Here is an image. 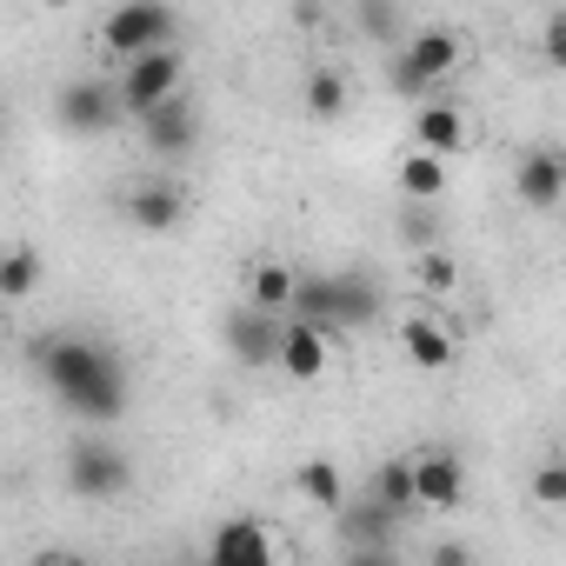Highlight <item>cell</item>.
Wrapping results in <instances>:
<instances>
[{
  "label": "cell",
  "instance_id": "1",
  "mask_svg": "<svg viewBox=\"0 0 566 566\" xmlns=\"http://www.w3.org/2000/svg\"><path fill=\"white\" fill-rule=\"evenodd\" d=\"M28 354H34L41 380L54 387V400H61L74 420H87V427H114V420L127 413V400H134V374H127V360H120L107 340H87V334H41Z\"/></svg>",
  "mask_w": 566,
  "mask_h": 566
},
{
  "label": "cell",
  "instance_id": "2",
  "mask_svg": "<svg viewBox=\"0 0 566 566\" xmlns=\"http://www.w3.org/2000/svg\"><path fill=\"white\" fill-rule=\"evenodd\" d=\"M407 48H400V61H394V87L400 94H433V87H447L453 74H460V61H467V41L453 34V28H413V34H400Z\"/></svg>",
  "mask_w": 566,
  "mask_h": 566
},
{
  "label": "cell",
  "instance_id": "3",
  "mask_svg": "<svg viewBox=\"0 0 566 566\" xmlns=\"http://www.w3.org/2000/svg\"><path fill=\"white\" fill-rule=\"evenodd\" d=\"M167 41H180V8H174V0H120V8L101 21V48L114 61L167 48Z\"/></svg>",
  "mask_w": 566,
  "mask_h": 566
},
{
  "label": "cell",
  "instance_id": "4",
  "mask_svg": "<svg viewBox=\"0 0 566 566\" xmlns=\"http://www.w3.org/2000/svg\"><path fill=\"white\" fill-rule=\"evenodd\" d=\"M134 127H140V147L174 167V160H193L200 154V127L207 120H200V101L187 87H174L167 101H154L147 114H134Z\"/></svg>",
  "mask_w": 566,
  "mask_h": 566
},
{
  "label": "cell",
  "instance_id": "5",
  "mask_svg": "<svg viewBox=\"0 0 566 566\" xmlns=\"http://www.w3.org/2000/svg\"><path fill=\"white\" fill-rule=\"evenodd\" d=\"M174 87H187V54H180V41L147 48V54H127V61H120V74H114V94H120L127 120H134V114H147L154 101H167Z\"/></svg>",
  "mask_w": 566,
  "mask_h": 566
},
{
  "label": "cell",
  "instance_id": "6",
  "mask_svg": "<svg viewBox=\"0 0 566 566\" xmlns=\"http://www.w3.org/2000/svg\"><path fill=\"white\" fill-rule=\"evenodd\" d=\"M54 120L74 134V140H101V134H114L120 120H127V107H120V94H114V81H61L54 87Z\"/></svg>",
  "mask_w": 566,
  "mask_h": 566
},
{
  "label": "cell",
  "instance_id": "7",
  "mask_svg": "<svg viewBox=\"0 0 566 566\" xmlns=\"http://www.w3.org/2000/svg\"><path fill=\"white\" fill-rule=\"evenodd\" d=\"M134 486V460H127V447H114V440H74L67 447V493H81V500H120Z\"/></svg>",
  "mask_w": 566,
  "mask_h": 566
},
{
  "label": "cell",
  "instance_id": "8",
  "mask_svg": "<svg viewBox=\"0 0 566 566\" xmlns=\"http://www.w3.org/2000/svg\"><path fill=\"white\" fill-rule=\"evenodd\" d=\"M280 327H287V314H266V307H253V301H240V307L227 314V327H220V340H227V354H233V367H247V374H260V367H273V354H280Z\"/></svg>",
  "mask_w": 566,
  "mask_h": 566
},
{
  "label": "cell",
  "instance_id": "9",
  "mask_svg": "<svg viewBox=\"0 0 566 566\" xmlns=\"http://www.w3.org/2000/svg\"><path fill=\"white\" fill-rule=\"evenodd\" d=\"M394 533H400V513H387L380 500H360V506H334V539L340 553L354 559H394Z\"/></svg>",
  "mask_w": 566,
  "mask_h": 566
},
{
  "label": "cell",
  "instance_id": "10",
  "mask_svg": "<svg viewBox=\"0 0 566 566\" xmlns=\"http://www.w3.org/2000/svg\"><path fill=\"white\" fill-rule=\"evenodd\" d=\"M207 559H213V566H273L280 546H273V533H266L253 513H233V520H220V526L207 533Z\"/></svg>",
  "mask_w": 566,
  "mask_h": 566
},
{
  "label": "cell",
  "instance_id": "11",
  "mask_svg": "<svg viewBox=\"0 0 566 566\" xmlns=\"http://www.w3.org/2000/svg\"><path fill=\"white\" fill-rule=\"evenodd\" d=\"M413 500H420L427 513H453V506L467 500V467H460V453H447V447L413 453Z\"/></svg>",
  "mask_w": 566,
  "mask_h": 566
},
{
  "label": "cell",
  "instance_id": "12",
  "mask_svg": "<svg viewBox=\"0 0 566 566\" xmlns=\"http://www.w3.org/2000/svg\"><path fill=\"white\" fill-rule=\"evenodd\" d=\"M327 327H314V321H301V314H287V327H280V354H273V367L287 374V380H321L327 374Z\"/></svg>",
  "mask_w": 566,
  "mask_h": 566
},
{
  "label": "cell",
  "instance_id": "13",
  "mask_svg": "<svg viewBox=\"0 0 566 566\" xmlns=\"http://www.w3.org/2000/svg\"><path fill=\"white\" fill-rule=\"evenodd\" d=\"M513 193H520V207L553 213L559 193H566V160H559V147H533V154H520V167H513Z\"/></svg>",
  "mask_w": 566,
  "mask_h": 566
},
{
  "label": "cell",
  "instance_id": "14",
  "mask_svg": "<svg viewBox=\"0 0 566 566\" xmlns=\"http://www.w3.org/2000/svg\"><path fill=\"white\" fill-rule=\"evenodd\" d=\"M120 213H127V227H140V233H174V227L187 220V187H180V180H147V187H134V193L120 200Z\"/></svg>",
  "mask_w": 566,
  "mask_h": 566
},
{
  "label": "cell",
  "instance_id": "15",
  "mask_svg": "<svg viewBox=\"0 0 566 566\" xmlns=\"http://www.w3.org/2000/svg\"><path fill=\"white\" fill-rule=\"evenodd\" d=\"M400 354H407V367H420V374H447L453 354H460V340H453L447 321H433V314H407V321H400Z\"/></svg>",
  "mask_w": 566,
  "mask_h": 566
},
{
  "label": "cell",
  "instance_id": "16",
  "mask_svg": "<svg viewBox=\"0 0 566 566\" xmlns=\"http://www.w3.org/2000/svg\"><path fill=\"white\" fill-rule=\"evenodd\" d=\"M380 321V287L367 273H327V327H374Z\"/></svg>",
  "mask_w": 566,
  "mask_h": 566
},
{
  "label": "cell",
  "instance_id": "17",
  "mask_svg": "<svg viewBox=\"0 0 566 566\" xmlns=\"http://www.w3.org/2000/svg\"><path fill=\"white\" fill-rule=\"evenodd\" d=\"M413 147H427V154L453 160V154L467 147V114H460L453 101H427V107L413 114Z\"/></svg>",
  "mask_w": 566,
  "mask_h": 566
},
{
  "label": "cell",
  "instance_id": "18",
  "mask_svg": "<svg viewBox=\"0 0 566 566\" xmlns=\"http://www.w3.org/2000/svg\"><path fill=\"white\" fill-rule=\"evenodd\" d=\"M301 107H307V120H340V114L354 107V81H347L340 67H314V74L301 81Z\"/></svg>",
  "mask_w": 566,
  "mask_h": 566
},
{
  "label": "cell",
  "instance_id": "19",
  "mask_svg": "<svg viewBox=\"0 0 566 566\" xmlns=\"http://www.w3.org/2000/svg\"><path fill=\"white\" fill-rule=\"evenodd\" d=\"M367 500H380L387 513H420V500H413V460L407 453H394V460H380L374 467V486H367Z\"/></svg>",
  "mask_w": 566,
  "mask_h": 566
},
{
  "label": "cell",
  "instance_id": "20",
  "mask_svg": "<svg viewBox=\"0 0 566 566\" xmlns=\"http://www.w3.org/2000/svg\"><path fill=\"white\" fill-rule=\"evenodd\" d=\"M247 301L266 307V314H287V301H294V266L287 260H253L247 266Z\"/></svg>",
  "mask_w": 566,
  "mask_h": 566
},
{
  "label": "cell",
  "instance_id": "21",
  "mask_svg": "<svg viewBox=\"0 0 566 566\" xmlns=\"http://www.w3.org/2000/svg\"><path fill=\"white\" fill-rule=\"evenodd\" d=\"M354 34L374 48H394L407 34V0H354Z\"/></svg>",
  "mask_w": 566,
  "mask_h": 566
},
{
  "label": "cell",
  "instance_id": "22",
  "mask_svg": "<svg viewBox=\"0 0 566 566\" xmlns=\"http://www.w3.org/2000/svg\"><path fill=\"white\" fill-rule=\"evenodd\" d=\"M294 486H301V500H314L321 513H334V506L347 500V473H340V460H327V453H314V460H301V473H294Z\"/></svg>",
  "mask_w": 566,
  "mask_h": 566
},
{
  "label": "cell",
  "instance_id": "23",
  "mask_svg": "<svg viewBox=\"0 0 566 566\" xmlns=\"http://www.w3.org/2000/svg\"><path fill=\"white\" fill-rule=\"evenodd\" d=\"M400 193H407V200H440V193H447V160L427 154V147L400 154Z\"/></svg>",
  "mask_w": 566,
  "mask_h": 566
},
{
  "label": "cell",
  "instance_id": "24",
  "mask_svg": "<svg viewBox=\"0 0 566 566\" xmlns=\"http://www.w3.org/2000/svg\"><path fill=\"white\" fill-rule=\"evenodd\" d=\"M41 273H48V266H41L34 247H8V253H0V301H8V307L28 301V294L41 287Z\"/></svg>",
  "mask_w": 566,
  "mask_h": 566
},
{
  "label": "cell",
  "instance_id": "25",
  "mask_svg": "<svg viewBox=\"0 0 566 566\" xmlns=\"http://www.w3.org/2000/svg\"><path fill=\"white\" fill-rule=\"evenodd\" d=\"M420 280H427V287L433 294H453L460 287V266H453V253L433 240V247H420Z\"/></svg>",
  "mask_w": 566,
  "mask_h": 566
},
{
  "label": "cell",
  "instance_id": "26",
  "mask_svg": "<svg viewBox=\"0 0 566 566\" xmlns=\"http://www.w3.org/2000/svg\"><path fill=\"white\" fill-rule=\"evenodd\" d=\"M533 500H539V506H566V467H559V460H539V473H533Z\"/></svg>",
  "mask_w": 566,
  "mask_h": 566
},
{
  "label": "cell",
  "instance_id": "27",
  "mask_svg": "<svg viewBox=\"0 0 566 566\" xmlns=\"http://www.w3.org/2000/svg\"><path fill=\"white\" fill-rule=\"evenodd\" d=\"M546 61H553V67L566 61V21H559V14L546 21Z\"/></svg>",
  "mask_w": 566,
  "mask_h": 566
},
{
  "label": "cell",
  "instance_id": "28",
  "mask_svg": "<svg viewBox=\"0 0 566 566\" xmlns=\"http://www.w3.org/2000/svg\"><path fill=\"white\" fill-rule=\"evenodd\" d=\"M433 559H440V566H467V559H473V546H433Z\"/></svg>",
  "mask_w": 566,
  "mask_h": 566
},
{
  "label": "cell",
  "instance_id": "29",
  "mask_svg": "<svg viewBox=\"0 0 566 566\" xmlns=\"http://www.w3.org/2000/svg\"><path fill=\"white\" fill-rule=\"evenodd\" d=\"M294 14H301V21H314V14H321V0H294Z\"/></svg>",
  "mask_w": 566,
  "mask_h": 566
},
{
  "label": "cell",
  "instance_id": "30",
  "mask_svg": "<svg viewBox=\"0 0 566 566\" xmlns=\"http://www.w3.org/2000/svg\"><path fill=\"white\" fill-rule=\"evenodd\" d=\"M0 340H8V301H0Z\"/></svg>",
  "mask_w": 566,
  "mask_h": 566
},
{
  "label": "cell",
  "instance_id": "31",
  "mask_svg": "<svg viewBox=\"0 0 566 566\" xmlns=\"http://www.w3.org/2000/svg\"><path fill=\"white\" fill-rule=\"evenodd\" d=\"M0 147H8V107H0Z\"/></svg>",
  "mask_w": 566,
  "mask_h": 566
},
{
  "label": "cell",
  "instance_id": "32",
  "mask_svg": "<svg viewBox=\"0 0 566 566\" xmlns=\"http://www.w3.org/2000/svg\"><path fill=\"white\" fill-rule=\"evenodd\" d=\"M41 8H54V14H61V8H74V0H41Z\"/></svg>",
  "mask_w": 566,
  "mask_h": 566
}]
</instances>
